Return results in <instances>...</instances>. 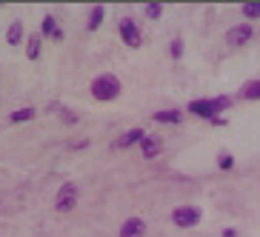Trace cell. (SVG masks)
Wrapping results in <instances>:
<instances>
[{
	"label": "cell",
	"mask_w": 260,
	"mask_h": 237,
	"mask_svg": "<svg viewBox=\"0 0 260 237\" xmlns=\"http://www.w3.org/2000/svg\"><path fill=\"white\" fill-rule=\"evenodd\" d=\"M143 15L149 17V20H160V17H163V3H146Z\"/></svg>",
	"instance_id": "d6986e66"
},
{
	"label": "cell",
	"mask_w": 260,
	"mask_h": 237,
	"mask_svg": "<svg viewBox=\"0 0 260 237\" xmlns=\"http://www.w3.org/2000/svg\"><path fill=\"white\" fill-rule=\"evenodd\" d=\"M154 123H172V126H177V123H183V112L180 109H160V112H154Z\"/></svg>",
	"instance_id": "5bb4252c"
},
{
	"label": "cell",
	"mask_w": 260,
	"mask_h": 237,
	"mask_svg": "<svg viewBox=\"0 0 260 237\" xmlns=\"http://www.w3.org/2000/svg\"><path fill=\"white\" fill-rule=\"evenodd\" d=\"M252 38H254V26L252 23H237V26H232V29L226 31V46L240 49V46H246Z\"/></svg>",
	"instance_id": "8992f818"
},
{
	"label": "cell",
	"mask_w": 260,
	"mask_h": 237,
	"mask_svg": "<svg viewBox=\"0 0 260 237\" xmlns=\"http://www.w3.org/2000/svg\"><path fill=\"white\" fill-rule=\"evenodd\" d=\"M235 106L232 94H214V97H194L189 100V115L200 117V120L212 123L214 117H223V112H229Z\"/></svg>",
	"instance_id": "6da1fadb"
},
{
	"label": "cell",
	"mask_w": 260,
	"mask_h": 237,
	"mask_svg": "<svg viewBox=\"0 0 260 237\" xmlns=\"http://www.w3.org/2000/svg\"><path fill=\"white\" fill-rule=\"evenodd\" d=\"M146 138V131L140 129V126H135V129H129V131H123L120 138L112 143V149H132V146H140V140Z\"/></svg>",
	"instance_id": "9c48e42d"
},
{
	"label": "cell",
	"mask_w": 260,
	"mask_h": 237,
	"mask_svg": "<svg viewBox=\"0 0 260 237\" xmlns=\"http://www.w3.org/2000/svg\"><path fill=\"white\" fill-rule=\"evenodd\" d=\"M35 115H38V112H35L31 106L15 109V112L9 115V123H12V126H17V123H29V120H35Z\"/></svg>",
	"instance_id": "2e32d148"
},
{
	"label": "cell",
	"mask_w": 260,
	"mask_h": 237,
	"mask_svg": "<svg viewBox=\"0 0 260 237\" xmlns=\"http://www.w3.org/2000/svg\"><path fill=\"white\" fill-rule=\"evenodd\" d=\"M237 100H260V77L246 80V83L240 86V92H237Z\"/></svg>",
	"instance_id": "4fadbf2b"
},
{
	"label": "cell",
	"mask_w": 260,
	"mask_h": 237,
	"mask_svg": "<svg viewBox=\"0 0 260 237\" xmlns=\"http://www.w3.org/2000/svg\"><path fill=\"white\" fill-rule=\"evenodd\" d=\"M89 146V140H77V143H69V149H86Z\"/></svg>",
	"instance_id": "603a6c76"
},
{
	"label": "cell",
	"mask_w": 260,
	"mask_h": 237,
	"mask_svg": "<svg viewBox=\"0 0 260 237\" xmlns=\"http://www.w3.org/2000/svg\"><path fill=\"white\" fill-rule=\"evenodd\" d=\"M220 237H237V229L235 226H226V229L220 231Z\"/></svg>",
	"instance_id": "7402d4cb"
},
{
	"label": "cell",
	"mask_w": 260,
	"mask_h": 237,
	"mask_svg": "<svg viewBox=\"0 0 260 237\" xmlns=\"http://www.w3.org/2000/svg\"><path fill=\"white\" fill-rule=\"evenodd\" d=\"M26 38V29H23V20H12L6 29V43L9 46H20Z\"/></svg>",
	"instance_id": "7c38bea8"
},
{
	"label": "cell",
	"mask_w": 260,
	"mask_h": 237,
	"mask_svg": "<svg viewBox=\"0 0 260 237\" xmlns=\"http://www.w3.org/2000/svg\"><path fill=\"white\" fill-rule=\"evenodd\" d=\"M40 35H43V38H49V40H54V43H60V40L66 38L54 15H43V20H40Z\"/></svg>",
	"instance_id": "52a82bcc"
},
{
	"label": "cell",
	"mask_w": 260,
	"mask_h": 237,
	"mask_svg": "<svg viewBox=\"0 0 260 237\" xmlns=\"http://www.w3.org/2000/svg\"><path fill=\"white\" fill-rule=\"evenodd\" d=\"M169 57H172V60H180V57H183V40L180 38H175L169 43Z\"/></svg>",
	"instance_id": "ffe728a7"
},
{
	"label": "cell",
	"mask_w": 260,
	"mask_h": 237,
	"mask_svg": "<svg viewBox=\"0 0 260 237\" xmlns=\"http://www.w3.org/2000/svg\"><path fill=\"white\" fill-rule=\"evenodd\" d=\"M240 12H243L246 23H249V20H260V3H243Z\"/></svg>",
	"instance_id": "ac0fdd59"
},
{
	"label": "cell",
	"mask_w": 260,
	"mask_h": 237,
	"mask_svg": "<svg viewBox=\"0 0 260 237\" xmlns=\"http://www.w3.org/2000/svg\"><path fill=\"white\" fill-rule=\"evenodd\" d=\"M160 152H163V138L160 134H146V138L140 140V154H143L146 160H154Z\"/></svg>",
	"instance_id": "ba28073f"
},
{
	"label": "cell",
	"mask_w": 260,
	"mask_h": 237,
	"mask_svg": "<svg viewBox=\"0 0 260 237\" xmlns=\"http://www.w3.org/2000/svg\"><path fill=\"white\" fill-rule=\"evenodd\" d=\"M203 217V209L194 206V203H183V206H175L172 214H169V223L175 229H194Z\"/></svg>",
	"instance_id": "3957f363"
},
{
	"label": "cell",
	"mask_w": 260,
	"mask_h": 237,
	"mask_svg": "<svg viewBox=\"0 0 260 237\" xmlns=\"http://www.w3.org/2000/svg\"><path fill=\"white\" fill-rule=\"evenodd\" d=\"M117 31H120L123 46H129V49H140V46H143V31H140L138 23H135V17H120Z\"/></svg>",
	"instance_id": "5b68a950"
},
{
	"label": "cell",
	"mask_w": 260,
	"mask_h": 237,
	"mask_svg": "<svg viewBox=\"0 0 260 237\" xmlns=\"http://www.w3.org/2000/svg\"><path fill=\"white\" fill-rule=\"evenodd\" d=\"M226 123H229L226 117H214V120H212V126H226Z\"/></svg>",
	"instance_id": "cb8c5ba5"
},
{
	"label": "cell",
	"mask_w": 260,
	"mask_h": 237,
	"mask_svg": "<svg viewBox=\"0 0 260 237\" xmlns=\"http://www.w3.org/2000/svg\"><path fill=\"white\" fill-rule=\"evenodd\" d=\"M40 46H43V35L35 31V35L26 40V57H29V60H38V57H40Z\"/></svg>",
	"instance_id": "9a60e30c"
},
{
	"label": "cell",
	"mask_w": 260,
	"mask_h": 237,
	"mask_svg": "<svg viewBox=\"0 0 260 237\" xmlns=\"http://www.w3.org/2000/svg\"><path fill=\"white\" fill-rule=\"evenodd\" d=\"M235 154L232 152H220L217 154V168H220V172H232V168H235Z\"/></svg>",
	"instance_id": "e0dca14e"
},
{
	"label": "cell",
	"mask_w": 260,
	"mask_h": 237,
	"mask_svg": "<svg viewBox=\"0 0 260 237\" xmlns=\"http://www.w3.org/2000/svg\"><path fill=\"white\" fill-rule=\"evenodd\" d=\"M60 120L66 123V126H75V123L80 120V117H77L75 112H72V109H66V106H63V109H60Z\"/></svg>",
	"instance_id": "44dd1931"
},
{
	"label": "cell",
	"mask_w": 260,
	"mask_h": 237,
	"mask_svg": "<svg viewBox=\"0 0 260 237\" xmlns=\"http://www.w3.org/2000/svg\"><path fill=\"white\" fill-rule=\"evenodd\" d=\"M103 20H106V9L100 6V3H94L89 9V17H86V31H98L103 26Z\"/></svg>",
	"instance_id": "8fae6325"
},
{
	"label": "cell",
	"mask_w": 260,
	"mask_h": 237,
	"mask_svg": "<svg viewBox=\"0 0 260 237\" xmlns=\"http://www.w3.org/2000/svg\"><path fill=\"white\" fill-rule=\"evenodd\" d=\"M77 200H80V189H77V183H72V180H66V183L57 189V194H54V209L60 214L72 212V209L77 206Z\"/></svg>",
	"instance_id": "277c9868"
},
{
	"label": "cell",
	"mask_w": 260,
	"mask_h": 237,
	"mask_svg": "<svg viewBox=\"0 0 260 237\" xmlns=\"http://www.w3.org/2000/svg\"><path fill=\"white\" fill-rule=\"evenodd\" d=\"M120 237H146V220L143 217H126L120 226Z\"/></svg>",
	"instance_id": "30bf717a"
},
{
	"label": "cell",
	"mask_w": 260,
	"mask_h": 237,
	"mask_svg": "<svg viewBox=\"0 0 260 237\" xmlns=\"http://www.w3.org/2000/svg\"><path fill=\"white\" fill-rule=\"evenodd\" d=\"M89 92H92V97L100 100V103H112V100H117L123 94V80L117 75H112V72H103V75H98L92 80Z\"/></svg>",
	"instance_id": "7a4b0ae2"
}]
</instances>
